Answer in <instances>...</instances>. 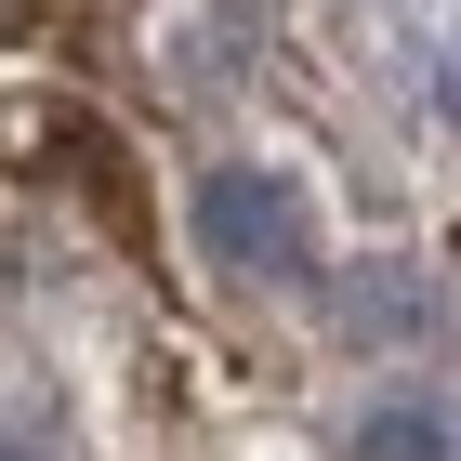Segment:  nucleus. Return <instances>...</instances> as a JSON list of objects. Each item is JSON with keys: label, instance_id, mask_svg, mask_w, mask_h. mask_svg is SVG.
Wrapping results in <instances>:
<instances>
[{"label": "nucleus", "instance_id": "nucleus-6", "mask_svg": "<svg viewBox=\"0 0 461 461\" xmlns=\"http://www.w3.org/2000/svg\"><path fill=\"white\" fill-rule=\"evenodd\" d=\"M0 461H53V448H40V435H14V422H0Z\"/></svg>", "mask_w": 461, "mask_h": 461}, {"label": "nucleus", "instance_id": "nucleus-1", "mask_svg": "<svg viewBox=\"0 0 461 461\" xmlns=\"http://www.w3.org/2000/svg\"><path fill=\"white\" fill-rule=\"evenodd\" d=\"M198 238H212V264L250 277V290H303L317 277V198L290 172H212L198 185Z\"/></svg>", "mask_w": 461, "mask_h": 461}, {"label": "nucleus", "instance_id": "nucleus-3", "mask_svg": "<svg viewBox=\"0 0 461 461\" xmlns=\"http://www.w3.org/2000/svg\"><path fill=\"white\" fill-rule=\"evenodd\" d=\"M330 303H343V330H356V343H409V330L435 317V290H422V277H395V264H356Z\"/></svg>", "mask_w": 461, "mask_h": 461}, {"label": "nucleus", "instance_id": "nucleus-2", "mask_svg": "<svg viewBox=\"0 0 461 461\" xmlns=\"http://www.w3.org/2000/svg\"><path fill=\"white\" fill-rule=\"evenodd\" d=\"M250 40H264V0H198L185 40H172V79L185 93H224V79L250 67Z\"/></svg>", "mask_w": 461, "mask_h": 461}, {"label": "nucleus", "instance_id": "nucleus-4", "mask_svg": "<svg viewBox=\"0 0 461 461\" xmlns=\"http://www.w3.org/2000/svg\"><path fill=\"white\" fill-rule=\"evenodd\" d=\"M343 461H461V435H448V409L395 395V409H369V422L343 435Z\"/></svg>", "mask_w": 461, "mask_h": 461}, {"label": "nucleus", "instance_id": "nucleus-5", "mask_svg": "<svg viewBox=\"0 0 461 461\" xmlns=\"http://www.w3.org/2000/svg\"><path fill=\"white\" fill-rule=\"evenodd\" d=\"M435 106H448V119H461V40H448V67H435Z\"/></svg>", "mask_w": 461, "mask_h": 461}]
</instances>
